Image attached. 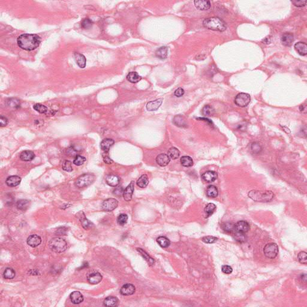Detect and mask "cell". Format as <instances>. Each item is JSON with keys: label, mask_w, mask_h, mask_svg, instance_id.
<instances>
[{"label": "cell", "mask_w": 307, "mask_h": 307, "mask_svg": "<svg viewBox=\"0 0 307 307\" xmlns=\"http://www.w3.org/2000/svg\"><path fill=\"white\" fill-rule=\"evenodd\" d=\"M18 46L22 49L31 51L37 48L41 43L40 37L34 34H24L17 40Z\"/></svg>", "instance_id": "6da1fadb"}, {"label": "cell", "mask_w": 307, "mask_h": 307, "mask_svg": "<svg viewBox=\"0 0 307 307\" xmlns=\"http://www.w3.org/2000/svg\"><path fill=\"white\" fill-rule=\"evenodd\" d=\"M203 25L206 29L219 32L224 31L227 28L226 23L221 18L217 17L205 19L203 20Z\"/></svg>", "instance_id": "7a4b0ae2"}, {"label": "cell", "mask_w": 307, "mask_h": 307, "mask_svg": "<svg viewBox=\"0 0 307 307\" xmlns=\"http://www.w3.org/2000/svg\"><path fill=\"white\" fill-rule=\"evenodd\" d=\"M248 197L255 202H268L273 199L274 194L271 191L251 190L248 193Z\"/></svg>", "instance_id": "3957f363"}, {"label": "cell", "mask_w": 307, "mask_h": 307, "mask_svg": "<svg viewBox=\"0 0 307 307\" xmlns=\"http://www.w3.org/2000/svg\"><path fill=\"white\" fill-rule=\"evenodd\" d=\"M49 248L55 253H61L65 251L67 247L66 241L61 237H54L49 242Z\"/></svg>", "instance_id": "277c9868"}, {"label": "cell", "mask_w": 307, "mask_h": 307, "mask_svg": "<svg viewBox=\"0 0 307 307\" xmlns=\"http://www.w3.org/2000/svg\"><path fill=\"white\" fill-rule=\"evenodd\" d=\"M95 180V175L92 174H86L80 176L75 182L78 188H84L91 184Z\"/></svg>", "instance_id": "5b68a950"}, {"label": "cell", "mask_w": 307, "mask_h": 307, "mask_svg": "<svg viewBox=\"0 0 307 307\" xmlns=\"http://www.w3.org/2000/svg\"><path fill=\"white\" fill-rule=\"evenodd\" d=\"M264 255L269 259H274L278 254V247L277 244L271 242L267 244L263 248Z\"/></svg>", "instance_id": "8992f818"}, {"label": "cell", "mask_w": 307, "mask_h": 307, "mask_svg": "<svg viewBox=\"0 0 307 307\" xmlns=\"http://www.w3.org/2000/svg\"><path fill=\"white\" fill-rule=\"evenodd\" d=\"M251 101V97L246 93H239L237 95L235 98V103L237 106L239 107H246L248 105Z\"/></svg>", "instance_id": "52a82bcc"}, {"label": "cell", "mask_w": 307, "mask_h": 307, "mask_svg": "<svg viewBox=\"0 0 307 307\" xmlns=\"http://www.w3.org/2000/svg\"><path fill=\"white\" fill-rule=\"evenodd\" d=\"M118 205V202L116 199L110 198L105 200L102 203V210L107 212H111L115 210Z\"/></svg>", "instance_id": "ba28073f"}, {"label": "cell", "mask_w": 307, "mask_h": 307, "mask_svg": "<svg viewBox=\"0 0 307 307\" xmlns=\"http://www.w3.org/2000/svg\"><path fill=\"white\" fill-rule=\"evenodd\" d=\"M250 230V225L246 221L242 220L237 223L234 226L235 232L241 233H246Z\"/></svg>", "instance_id": "9c48e42d"}, {"label": "cell", "mask_w": 307, "mask_h": 307, "mask_svg": "<svg viewBox=\"0 0 307 307\" xmlns=\"http://www.w3.org/2000/svg\"><path fill=\"white\" fill-rule=\"evenodd\" d=\"M134 190V181H132L130 184L127 187V188L125 189L123 193V197L125 201L129 202L132 200Z\"/></svg>", "instance_id": "30bf717a"}, {"label": "cell", "mask_w": 307, "mask_h": 307, "mask_svg": "<svg viewBox=\"0 0 307 307\" xmlns=\"http://www.w3.org/2000/svg\"><path fill=\"white\" fill-rule=\"evenodd\" d=\"M136 288L132 284H124L120 290V293L124 296H130L134 293Z\"/></svg>", "instance_id": "8fae6325"}, {"label": "cell", "mask_w": 307, "mask_h": 307, "mask_svg": "<svg viewBox=\"0 0 307 307\" xmlns=\"http://www.w3.org/2000/svg\"><path fill=\"white\" fill-rule=\"evenodd\" d=\"M42 242V239L38 235H32L28 237L27 239V244L28 245L35 248L39 246Z\"/></svg>", "instance_id": "7c38bea8"}, {"label": "cell", "mask_w": 307, "mask_h": 307, "mask_svg": "<svg viewBox=\"0 0 307 307\" xmlns=\"http://www.w3.org/2000/svg\"><path fill=\"white\" fill-rule=\"evenodd\" d=\"M103 277L99 272H93L88 276V281L91 284H97L102 280Z\"/></svg>", "instance_id": "4fadbf2b"}, {"label": "cell", "mask_w": 307, "mask_h": 307, "mask_svg": "<svg viewBox=\"0 0 307 307\" xmlns=\"http://www.w3.org/2000/svg\"><path fill=\"white\" fill-rule=\"evenodd\" d=\"M106 183L111 187H116L120 183V179L117 175L110 174L106 177Z\"/></svg>", "instance_id": "5bb4252c"}, {"label": "cell", "mask_w": 307, "mask_h": 307, "mask_svg": "<svg viewBox=\"0 0 307 307\" xmlns=\"http://www.w3.org/2000/svg\"><path fill=\"white\" fill-rule=\"evenodd\" d=\"M202 177L203 179L205 182L210 183H212V182L215 181L217 179V174L216 172H215L214 171L209 170V171L205 172L202 175Z\"/></svg>", "instance_id": "9a60e30c"}, {"label": "cell", "mask_w": 307, "mask_h": 307, "mask_svg": "<svg viewBox=\"0 0 307 307\" xmlns=\"http://www.w3.org/2000/svg\"><path fill=\"white\" fill-rule=\"evenodd\" d=\"M163 103V98H158L157 100L149 102L147 105V109L149 111H154L157 110Z\"/></svg>", "instance_id": "2e32d148"}, {"label": "cell", "mask_w": 307, "mask_h": 307, "mask_svg": "<svg viewBox=\"0 0 307 307\" xmlns=\"http://www.w3.org/2000/svg\"><path fill=\"white\" fill-rule=\"evenodd\" d=\"M170 161V158L166 154H161L158 155L156 158V162L159 166L162 167L166 166Z\"/></svg>", "instance_id": "e0dca14e"}, {"label": "cell", "mask_w": 307, "mask_h": 307, "mask_svg": "<svg viewBox=\"0 0 307 307\" xmlns=\"http://www.w3.org/2000/svg\"><path fill=\"white\" fill-rule=\"evenodd\" d=\"M196 7L201 10H206L211 7V2L209 1L196 0L194 1Z\"/></svg>", "instance_id": "ac0fdd59"}, {"label": "cell", "mask_w": 307, "mask_h": 307, "mask_svg": "<svg viewBox=\"0 0 307 307\" xmlns=\"http://www.w3.org/2000/svg\"><path fill=\"white\" fill-rule=\"evenodd\" d=\"M71 301L74 304H79L84 300V296L80 292L75 291L72 292L70 296Z\"/></svg>", "instance_id": "d6986e66"}, {"label": "cell", "mask_w": 307, "mask_h": 307, "mask_svg": "<svg viewBox=\"0 0 307 307\" xmlns=\"http://www.w3.org/2000/svg\"><path fill=\"white\" fill-rule=\"evenodd\" d=\"M21 178L19 176H10L6 179V184L10 187H15L20 184Z\"/></svg>", "instance_id": "ffe728a7"}, {"label": "cell", "mask_w": 307, "mask_h": 307, "mask_svg": "<svg viewBox=\"0 0 307 307\" xmlns=\"http://www.w3.org/2000/svg\"><path fill=\"white\" fill-rule=\"evenodd\" d=\"M294 40L293 35L291 33H284L281 38V43L285 46H290Z\"/></svg>", "instance_id": "44dd1931"}, {"label": "cell", "mask_w": 307, "mask_h": 307, "mask_svg": "<svg viewBox=\"0 0 307 307\" xmlns=\"http://www.w3.org/2000/svg\"><path fill=\"white\" fill-rule=\"evenodd\" d=\"M295 49L299 55L305 56L307 54V45L305 43L299 42L295 44Z\"/></svg>", "instance_id": "7402d4cb"}, {"label": "cell", "mask_w": 307, "mask_h": 307, "mask_svg": "<svg viewBox=\"0 0 307 307\" xmlns=\"http://www.w3.org/2000/svg\"><path fill=\"white\" fill-rule=\"evenodd\" d=\"M114 143V141L112 139H109V138L105 139L103 140L102 142H101V144H100L101 149H102L105 152L107 153L111 148V147L112 146H113Z\"/></svg>", "instance_id": "603a6c76"}, {"label": "cell", "mask_w": 307, "mask_h": 307, "mask_svg": "<svg viewBox=\"0 0 307 307\" xmlns=\"http://www.w3.org/2000/svg\"><path fill=\"white\" fill-rule=\"evenodd\" d=\"M34 158H35V154L31 151H28V150L24 151L20 155V160L24 161H32Z\"/></svg>", "instance_id": "cb8c5ba5"}, {"label": "cell", "mask_w": 307, "mask_h": 307, "mask_svg": "<svg viewBox=\"0 0 307 307\" xmlns=\"http://www.w3.org/2000/svg\"><path fill=\"white\" fill-rule=\"evenodd\" d=\"M74 58L77 64L79 65V67L84 69L86 65V58L85 56L82 54L79 53H74Z\"/></svg>", "instance_id": "d4e9b609"}, {"label": "cell", "mask_w": 307, "mask_h": 307, "mask_svg": "<svg viewBox=\"0 0 307 307\" xmlns=\"http://www.w3.org/2000/svg\"><path fill=\"white\" fill-rule=\"evenodd\" d=\"M167 55H168V48L166 46H162L158 48L156 52V56L161 60L166 59L167 56Z\"/></svg>", "instance_id": "484cf974"}, {"label": "cell", "mask_w": 307, "mask_h": 307, "mask_svg": "<svg viewBox=\"0 0 307 307\" xmlns=\"http://www.w3.org/2000/svg\"><path fill=\"white\" fill-rule=\"evenodd\" d=\"M127 79L129 82H130L131 83L135 84V83H138V82H139L142 79V78L137 72L132 71L127 74Z\"/></svg>", "instance_id": "4316f807"}, {"label": "cell", "mask_w": 307, "mask_h": 307, "mask_svg": "<svg viewBox=\"0 0 307 307\" xmlns=\"http://www.w3.org/2000/svg\"><path fill=\"white\" fill-rule=\"evenodd\" d=\"M173 123L175 125L179 127H185L187 126V124L184 118L180 115H177L174 117Z\"/></svg>", "instance_id": "83f0119b"}, {"label": "cell", "mask_w": 307, "mask_h": 307, "mask_svg": "<svg viewBox=\"0 0 307 307\" xmlns=\"http://www.w3.org/2000/svg\"><path fill=\"white\" fill-rule=\"evenodd\" d=\"M118 304V300L116 297L109 296L104 300V305L106 307H116Z\"/></svg>", "instance_id": "f1b7e54d"}, {"label": "cell", "mask_w": 307, "mask_h": 307, "mask_svg": "<svg viewBox=\"0 0 307 307\" xmlns=\"http://www.w3.org/2000/svg\"><path fill=\"white\" fill-rule=\"evenodd\" d=\"M218 194H219V192L217 188L215 186L210 185L208 187L206 190V195L208 196V197L215 198L218 196Z\"/></svg>", "instance_id": "f546056e"}, {"label": "cell", "mask_w": 307, "mask_h": 307, "mask_svg": "<svg viewBox=\"0 0 307 307\" xmlns=\"http://www.w3.org/2000/svg\"><path fill=\"white\" fill-rule=\"evenodd\" d=\"M137 185L141 188H145L149 184V179L148 176L147 175H143L141 176L138 180Z\"/></svg>", "instance_id": "4dcf8cb0"}, {"label": "cell", "mask_w": 307, "mask_h": 307, "mask_svg": "<svg viewBox=\"0 0 307 307\" xmlns=\"http://www.w3.org/2000/svg\"><path fill=\"white\" fill-rule=\"evenodd\" d=\"M29 205V201L25 199H21L19 200L16 203V206L18 208V210H22V211H25L28 209Z\"/></svg>", "instance_id": "1f68e13d"}, {"label": "cell", "mask_w": 307, "mask_h": 307, "mask_svg": "<svg viewBox=\"0 0 307 307\" xmlns=\"http://www.w3.org/2000/svg\"><path fill=\"white\" fill-rule=\"evenodd\" d=\"M80 221L81 222V224H82V227L86 230L91 228L94 226L93 224L89 220L86 219L85 216H82V217L81 216L80 219Z\"/></svg>", "instance_id": "d6a6232c"}, {"label": "cell", "mask_w": 307, "mask_h": 307, "mask_svg": "<svg viewBox=\"0 0 307 307\" xmlns=\"http://www.w3.org/2000/svg\"><path fill=\"white\" fill-rule=\"evenodd\" d=\"M137 250L140 253L142 256L145 259V260L148 263L149 265L151 266L154 264V259L152 257H151L144 250H143L142 248H137Z\"/></svg>", "instance_id": "836d02e7"}, {"label": "cell", "mask_w": 307, "mask_h": 307, "mask_svg": "<svg viewBox=\"0 0 307 307\" xmlns=\"http://www.w3.org/2000/svg\"><path fill=\"white\" fill-rule=\"evenodd\" d=\"M158 244L163 248H167L170 244V240L165 237H158L157 239Z\"/></svg>", "instance_id": "e575fe53"}, {"label": "cell", "mask_w": 307, "mask_h": 307, "mask_svg": "<svg viewBox=\"0 0 307 307\" xmlns=\"http://www.w3.org/2000/svg\"><path fill=\"white\" fill-rule=\"evenodd\" d=\"M181 163L183 166L192 167L193 165V159L189 156H183L181 158Z\"/></svg>", "instance_id": "d590c367"}, {"label": "cell", "mask_w": 307, "mask_h": 307, "mask_svg": "<svg viewBox=\"0 0 307 307\" xmlns=\"http://www.w3.org/2000/svg\"><path fill=\"white\" fill-rule=\"evenodd\" d=\"M15 271L10 268H7L3 273V277L6 279H13L15 277Z\"/></svg>", "instance_id": "8d00e7d4"}, {"label": "cell", "mask_w": 307, "mask_h": 307, "mask_svg": "<svg viewBox=\"0 0 307 307\" xmlns=\"http://www.w3.org/2000/svg\"><path fill=\"white\" fill-rule=\"evenodd\" d=\"M167 155L169 156L170 158L176 159L179 157L180 152L177 148H176L175 147H172L169 149Z\"/></svg>", "instance_id": "74e56055"}, {"label": "cell", "mask_w": 307, "mask_h": 307, "mask_svg": "<svg viewBox=\"0 0 307 307\" xmlns=\"http://www.w3.org/2000/svg\"><path fill=\"white\" fill-rule=\"evenodd\" d=\"M216 209V206L215 205H214V203H208L205 208L204 209V211L207 214L208 217L210 216L211 215H212L213 214V212L215 211V210Z\"/></svg>", "instance_id": "f35d334b"}, {"label": "cell", "mask_w": 307, "mask_h": 307, "mask_svg": "<svg viewBox=\"0 0 307 307\" xmlns=\"http://www.w3.org/2000/svg\"><path fill=\"white\" fill-rule=\"evenodd\" d=\"M33 108L35 111L40 114H46L47 112V107L39 103H37L33 106Z\"/></svg>", "instance_id": "ab89813d"}, {"label": "cell", "mask_w": 307, "mask_h": 307, "mask_svg": "<svg viewBox=\"0 0 307 307\" xmlns=\"http://www.w3.org/2000/svg\"><path fill=\"white\" fill-rule=\"evenodd\" d=\"M214 110L210 105L205 106L202 109V114L205 116H211L214 114Z\"/></svg>", "instance_id": "60d3db41"}, {"label": "cell", "mask_w": 307, "mask_h": 307, "mask_svg": "<svg viewBox=\"0 0 307 307\" xmlns=\"http://www.w3.org/2000/svg\"><path fill=\"white\" fill-rule=\"evenodd\" d=\"M127 220H128V216L127 214H120L118 219H117V222H118V224L120 226H124V224H125L127 222Z\"/></svg>", "instance_id": "b9f144b4"}, {"label": "cell", "mask_w": 307, "mask_h": 307, "mask_svg": "<svg viewBox=\"0 0 307 307\" xmlns=\"http://www.w3.org/2000/svg\"><path fill=\"white\" fill-rule=\"evenodd\" d=\"M299 262L302 264H306L307 263V253L305 251H301L298 255Z\"/></svg>", "instance_id": "7bdbcfd3"}, {"label": "cell", "mask_w": 307, "mask_h": 307, "mask_svg": "<svg viewBox=\"0 0 307 307\" xmlns=\"http://www.w3.org/2000/svg\"><path fill=\"white\" fill-rule=\"evenodd\" d=\"M62 168L66 172H70L73 170V167H72V163L69 160H65L62 165Z\"/></svg>", "instance_id": "ee69618b"}, {"label": "cell", "mask_w": 307, "mask_h": 307, "mask_svg": "<svg viewBox=\"0 0 307 307\" xmlns=\"http://www.w3.org/2000/svg\"><path fill=\"white\" fill-rule=\"evenodd\" d=\"M235 239L239 242H244L246 240V233H241L238 232H235Z\"/></svg>", "instance_id": "f6af8a7d"}, {"label": "cell", "mask_w": 307, "mask_h": 307, "mask_svg": "<svg viewBox=\"0 0 307 307\" xmlns=\"http://www.w3.org/2000/svg\"><path fill=\"white\" fill-rule=\"evenodd\" d=\"M262 147L259 143L254 142L251 145V150L254 154H259L262 151Z\"/></svg>", "instance_id": "bcb514c9"}, {"label": "cell", "mask_w": 307, "mask_h": 307, "mask_svg": "<svg viewBox=\"0 0 307 307\" xmlns=\"http://www.w3.org/2000/svg\"><path fill=\"white\" fill-rule=\"evenodd\" d=\"M85 161H86V158H85L84 157L78 155L75 157V158L74 159L73 163L76 166H81L85 163Z\"/></svg>", "instance_id": "7dc6e473"}, {"label": "cell", "mask_w": 307, "mask_h": 307, "mask_svg": "<svg viewBox=\"0 0 307 307\" xmlns=\"http://www.w3.org/2000/svg\"><path fill=\"white\" fill-rule=\"evenodd\" d=\"M93 22L91 20L88 18L84 19L81 22V26L84 29H89L93 26Z\"/></svg>", "instance_id": "c3c4849f"}, {"label": "cell", "mask_w": 307, "mask_h": 307, "mask_svg": "<svg viewBox=\"0 0 307 307\" xmlns=\"http://www.w3.org/2000/svg\"><path fill=\"white\" fill-rule=\"evenodd\" d=\"M202 241L203 242H205V243H206V244H213V243L216 242L217 241L218 239L216 237L209 236V237H203L202 238Z\"/></svg>", "instance_id": "681fc988"}, {"label": "cell", "mask_w": 307, "mask_h": 307, "mask_svg": "<svg viewBox=\"0 0 307 307\" xmlns=\"http://www.w3.org/2000/svg\"><path fill=\"white\" fill-rule=\"evenodd\" d=\"M8 105L13 107L18 108L20 106V102L16 98H11L8 101Z\"/></svg>", "instance_id": "f907efd6"}, {"label": "cell", "mask_w": 307, "mask_h": 307, "mask_svg": "<svg viewBox=\"0 0 307 307\" xmlns=\"http://www.w3.org/2000/svg\"><path fill=\"white\" fill-rule=\"evenodd\" d=\"M292 3L294 4V6H295L296 7H304L305 6H306V4H307V1L304 0V1H302V0H300V1H297V0H295V1H292Z\"/></svg>", "instance_id": "816d5d0a"}, {"label": "cell", "mask_w": 307, "mask_h": 307, "mask_svg": "<svg viewBox=\"0 0 307 307\" xmlns=\"http://www.w3.org/2000/svg\"><path fill=\"white\" fill-rule=\"evenodd\" d=\"M221 271L224 273L230 274L233 272V269L231 266L228 265H224L221 268Z\"/></svg>", "instance_id": "f5cc1de1"}, {"label": "cell", "mask_w": 307, "mask_h": 307, "mask_svg": "<svg viewBox=\"0 0 307 307\" xmlns=\"http://www.w3.org/2000/svg\"><path fill=\"white\" fill-rule=\"evenodd\" d=\"M234 226H235V225L232 224V223H226V224L223 226V229H224L226 232H231L232 230H234Z\"/></svg>", "instance_id": "db71d44e"}, {"label": "cell", "mask_w": 307, "mask_h": 307, "mask_svg": "<svg viewBox=\"0 0 307 307\" xmlns=\"http://www.w3.org/2000/svg\"><path fill=\"white\" fill-rule=\"evenodd\" d=\"M7 124H8V120L7 119V118L1 115L0 117V126L1 127H5L7 125Z\"/></svg>", "instance_id": "11a10c76"}, {"label": "cell", "mask_w": 307, "mask_h": 307, "mask_svg": "<svg viewBox=\"0 0 307 307\" xmlns=\"http://www.w3.org/2000/svg\"><path fill=\"white\" fill-rule=\"evenodd\" d=\"M184 90L182 88H178L176 89L174 93V94L177 97H181L184 94Z\"/></svg>", "instance_id": "9f6ffc18"}, {"label": "cell", "mask_w": 307, "mask_h": 307, "mask_svg": "<svg viewBox=\"0 0 307 307\" xmlns=\"http://www.w3.org/2000/svg\"><path fill=\"white\" fill-rule=\"evenodd\" d=\"M124 191V190H123V188L121 187H118L115 189L114 194L117 196H121L122 194L123 195Z\"/></svg>", "instance_id": "6f0895ef"}, {"label": "cell", "mask_w": 307, "mask_h": 307, "mask_svg": "<svg viewBox=\"0 0 307 307\" xmlns=\"http://www.w3.org/2000/svg\"><path fill=\"white\" fill-rule=\"evenodd\" d=\"M76 152H77V151L74 149L73 147H71L70 148H69V149H67V154L70 155V156H78L76 154Z\"/></svg>", "instance_id": "680465c9"}, {"label": "cell", "mask_w": 307, "mask_h": 307, "mask_svg": "<svg viewBox=\"0 0 307 307\" xmlns=\"http://www.w3.org/2000/svg\"><path fill=\"white\" fill-rule=\"evenodd\" d=\"M66 232H67V229L65 228H58L56 232V234L59 235L60 236H61V235H64L66 234Z\"/></svg>", "instance_id": "91938a15"}, {"label": "cell", "mask_w": 307, "mask_h": 307, "mask_svg": "<svg viewBox=\"0 0 307 307\" xmlns=\"http://www.w3.org/2000/svg\"><path fill=\"white\" fill-rule=\"evenodd\" d=\"M103 160H104L105 163H107V164H112L113 163V160L109 157V156L108 155H107L106 152H105V156H103Z\"/></svg>", "instance_id": "94428289"}, {"label": "cell", "mask_w": 307, "mask_h": 307, "mask_svg": "<svg viewBox=\"0 0 307 307\" xmlns=\"http://www.w3.org/2000/svg\"><path fill=\"white\" fill-rule=\"evenodd\" d=\"M299 110H300V112H304L305 111V112H306V110H307V107H306V106H300V107H299Z\"/></svg>", "instance_id": "6125c7cd"}, {"label": "cell", "mask_w": 307, "mask_h": 307, "mask_svg": "<svg viewBox=\"0 0 307 307\" xmlns=\"http://www.w3.org/2000/svg\"><path fill=\"white\" fill-rule=\"evenodd\" d=\"M263 43H266V44H269L270 42H271V38H270V37H266L265 38L263 41Z\"/></svg>", "instance_id": "be15d7a7"}]
</instances>
